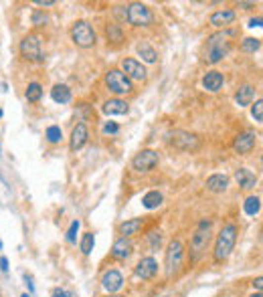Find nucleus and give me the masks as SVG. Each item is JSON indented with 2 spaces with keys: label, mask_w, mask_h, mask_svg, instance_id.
I'll list each match as a JSON object with an SVG mask.
<instances>
[{
  "label": "nucleus",
  "mask_w": 263,
  "mask_h": 297,
  "mask_svg": "<svg viewBox=\"0 0 263 297\" xmlns=\"http://www.w3.org/2000/svg\"><path fill=\"white\" fill-rule=\"evenodd\" d=\"M245 212L247 215H251V217H255L257 212H259V208H261V202H259V198L257 196H249L247 200H245Z\"/></svg>",
  "instance_id": "obj_30"
},
{
  "label": "nucleus",
  "mask_w": 263,
  "mask_h": 297,
  "mask_svg": "<svg viewBox=\"0 0 263 297\" xmlns=\"http://www.w3.org/2000/svg\"><path fill=\"white\" fill-rule=\"evenodd\" d=\"M227 186H229V178L223 174H213L207 178V188L211 192H225Z\"/></svg>",
  "instance_id": "obj_21"
},
{
  "label": "nucleus",
  "mask_w": 263,
  "mask_h": 297,
  "mask_svg": "<svg viewBox=\"0 0 263 297\" xmlns=\"http://www.w3.org/2000/svg\"><path fill=\"white\" fill-rule=\"evenodd\" d=\"M223 83H225V77L223 73H219V71H209L205 77H203V87L211 93H217L219 89L223 87Z\"/></svg>",
  "instance_id": "obj_18"
},
{
  "label": "nucleus",
  "mask_w": 263,
  "mask_h": 297,
  "mask_svg": "<svg viewBox=\"0 0 263 297\" xmlns=\"http://www.w3.org/2000/svg\"><path fill=\"white\" fill-rule=\"evenodd\" d=\"M148 241H150V247L152 249H158L160 247V243H162V232L158 230H154V232H150V235H148Z\"/></svg>",
  "instance_id": "obj_36"
},
{
  "label": "nucleus",
  "mask_w": 263,
  "mask_h": 297,
  "mask_svg": "<svg viewBox=\"0 0 263 297\" xmlns=\"http://www.w3.org/2000/svg\"><path fill=\"white\" fill-rule=\"evenodd\" d=\"M235 10H229V8H225V10H217V12H213L211 14V25L213 27H217V29H223V27H229V25H233L235 23Z\"/></svg>",
  "instance_id": "obj_16"
},
{
  "label": "nucleus",
  "mask_w": 263,
  "mask_h": 297,
  "mask_svg": "<svg viewBox=\"0 0 263 297\" xmlns=\"http://www.w3.org/2000/svg\"><path fill=\"white\" fill-rule=\"evenodd\" d=\"M126 20L132 27H150L154 23V14L142 2H132L126 8Z\"/></svg>",
  "instance_id": "obj_5"
},
{
  "label": "nucleus",
  "mask_w": 263,
  "mask_h": 297,
  "mask_svg": "<svg viewBox=\"0 0 263 297\" xmlns=\"http://www.w3.org/2000/svg\"><path fill=\"white\" fill-rule=\"evenodd\" d=\"M35 4H37V6H53L55 0H37Z\"/></svg>",
  "instance_id": "obj_39"
},
{
  "label": "nucleus",
  "mask_w": 263,
  "mask_h": 297,
  "mask_svg": "<svg viewBox=\"0 0 263 297\" xmlns=\"http://www.w3.org/2000/svg\"><path fill=\"white\" fill-rule=\"evenodd\" d=\"M166 138L170 146H174L176 150H182V152H196L201 148V140L184 130H172L166 134Z\"/></svg>",
  "instance_id": "obj_4"
},
{
  "label": "nucleus",
  "mask_w": 263,
  "mask_h": 297,
  "mask_svg": "<svg viewBox=\"0 0 263 297\" xmlns=\"http://www.w3.org/2000/svg\"><path fill=\"white\" fill-rule=\"evenodd\" d=\"M25 281H27L29 289H31V291H35V285H33V281H31V277H29V275H25Z\"/></svg>",
  "instance_id": "obj_43"
},
{
  "label": "nucleus",
  "mask_w": 263,
  "mask_h": 297,
  "mask_svg": "<svg viewBox=\"0 0 263 297\" xmlns=\"http://www.w3.org/2000/svg\"><path fill=\"white\" fill-rule=\"evenodd\" d=\"M122 73L132 81H144L146 79V69H144V65L142 63H138L136 59H124L122 61Z\"/></svg>",
  "instance_id": "obj_11"
},
{
  "label": "nucleus",
  "mask_w": 263,
  "mask_h": 297,
  "mask_svg": "<svg viewBox=\"0 0 263 297\" xmlns=\"http://www.w3.org/2000/svg\"><path fill=\"white\" fill-rule=\"evenodd\" d=\"M142 204H144V208H148V210H152V208H158V206L162 204V194L158 192V190H150L148 194H144V198H142Z\"/></svg>",
  "instance_id": "obj_25"
},
{
  "label": "nucleus",
  "mask_w": 263,
  "mask_h": 297,
  "mask_svg": "<svg viewBox=\"0 0 263 297\" xmlns=\"http://www.w3.org/2000/svg\"><path fill=\"white\" fill-rule=\"evenodd\" d=\"M101 110H103L105 115H126V113L130 111V105H128L124 99L114 97V99H107V101L103 103Z\"/></svg>",
  "instance_id": "obj_17"
},
{
  "label": "nucleus",
  "mask_w": 263,
  "mask_h": 297,
  "mask_svg": "<svg viewBox=\"0 0 263 297\" xmlns=\"http://www.w3.org/2000/svg\"><path fill=\"white\" fill-rule=\"evenodd\" d=\"M235 180L239 182L241 188H255V184H257V176L247 168H237L235 170Z\"/></svg>",
  "instance_id": "obj_20"
},
{
  "label": "nucleus",
  "mask_w": 263,
  "mask_h": 297,
  "mask_svg": "<svg viewBox=\"0 0 263 297\" xmlns=\"http://www.w3.org/2000/svg\"><path fill=\"white\" fill-rule=\"evenodd\" d=\"M235 243H237V224L229 223L221 228L217 237V243H215V251H213V259L215 263H223L229 259V255L233 253L235 249Z\"/></svg>",
  "instance_id": "obj_2"
},
{
  "label": "nucleus",
  "mask_w": 263,
  "mask_h": 297,
  "mask_svg": "<svg viewBox=\"0 0 263 297\" xmlns=\"http://www.w3.org/2000/svg\"><path fill=\"white\" fill-rule=\"evenodd\" d=\"M0 249H2V241H0Z\"/></svg>",
  "instance_id": "obj_48"
},
{
  "label": "nucleus",
  "mask_w": 263,
  "mask_h": 297,
  "mask_svg": "<svg viewBox=\"0 0 263 297\" xmlns=\"http://www.w3.org/2000/svg\"><path fill=\"white\" fill-rule=\"evenodd\" d=\"M51 97L57 103H69L71 101V89L67 87V85H55V87L51 89Z\"/></svg>",
  "instance_id": "obj_24"
},
{
  "label": "nucleus",
  "mask_w": 263,
  "mask_h": 297,
  "mask_svg": "<svg viewBox=\"0 0 263 297\" xmlns=\"http://www.w3.org/2000/svg\"><path fill=\"white\" fill-rule=\"evenodd\" d=\"M101 132H103V134H107V136H114V134H118V132H120V125H118L116 121H105V123H103V127H101Z\"/></svg>",
  "instance_id": "obj_35"
},
{
  "label": "nucleus",
  "mask_w": 263,
  "mask_h": 297,
  "mask_svg": "<svg viewBox=\"0 0 263 297\" xmlns=\"http://www.w3.org/2000/svg\"><path fill=\"white\" fill-rule=\"evenodd\" d=\"M253 99H255V89L251 85H243V87H239V91L235 93V101L239 105H251Z\"/></svg>",
  "instance_id": "obj_23"
},
{
  "label": "nucleus",
  "mask_w": 263,
  "mask_h": 297,
  "mask_svg": "<svg viewBox=\"0 0 263 297\" xmlns=\"http://www.w3.org/2000/svg\"><path fill=\"white\" fill-rule=\"evenodd\" d=\"M229 35L231 33H217V35H211L209 40H207V63H219L223 61L229 51H231V40H229Z\"/></svg>",
  "instance_id": "obj_3"
},
{
  "label": "nucleus",
  "mask_w": 263,
  "mask_h": 297,
  "mask_svg": "<svg viewBox=\"0 0 263 297\" xmlns=\"http://www.w3.org/2000/svg\"><path fill=\"white\" fill-rule=\"evenodd\" d=\"M0 269H2L4 273L8 271V259L6 257H0Z\"/></svg>",
  "instance_id": "obj_40"
},
{
  "label": "nucleus",
  "mask_w": 263,
  "mask_h": 297,
  "mask_svg": "<svg viewBox=\"0 0 263 297\" xmlns=\"http://www.w3.org/2000/svg\"><path fill=\"white\" fill-rule=\"evenodd\" d=\"M132 251H134L132 243L122 237V239H118V241L114 243V247H112V257H114V259H120V261H126L130 255H132Z\"/></svg>",
  "instance_id": "obj_19"
},
{
  "label": "nucleus",
  "mask_w": 263,
  "mask_h": 297,
  "mask_svg": "<svg viewBox=\"0 0 263 297\" xmlns=\"http://www.w3.org/2000/svg\"><path fill=\"white\" fill-rule=\"evenodd\" d=\"M23 297H31V295H27V293H25V295H23Z\"/></svg>",
  "instance_id": "obj_46"
},
{
  "label": "nucleus",
  "mask_w": 263,
  "mask_h": 297,
  "mask_svg": "<svg viewBox=\"0 0 263 297\" xmlns=\"http://www.w3.org/2000/svg\"><path fill=\"white\" fill-rule=\"evenodd\" d=\"M0 117H2V110H0Z\"/></svg>",
  "instance_id": "obj_47"
},
{
  "label": "nucleus",
  "mask_w": 263,
  "mask_h": 297,
  "mask_svg": "<svg viewBox=\"0 0 263 297\" xmlns=\"http://www.w3.org/2000/svg\"><path fill=\"white\" fill-rule=\"evenodd\" d=\"M95 247V237H93V232H85L83 239H81V253L83 255H89Z\"/></svg>",
  "instance_id": "obj_29"
},
{
  "label": "nucleus",
  "mask_w": 263,
  "mask_h": 297,
  "mask_svg": "<svg viewBox=\"0 0 263 297\" xmlns=\"http://www.w3.org/2000/svg\"><path fill=\"white\" fill-rule=\"evenodd\" d=\"M25 95H27V99H29L31 103H37V101L43 97V87H41L39 83H29Z\"/></svg>",
  "instance_id": "obj_27"
},
{
  "label": "nucleus",
  "mask_w": 263,
  "mask_h": 297,
  "mask_svg": "<svg viewBox=\"0 0 263 297\" xmlns=\"http://www.w3.org/2000/svg\"><path fill=\"white\" fill-rule=\"evenodd\" d=\"M134 271H136V275L140 279H152L158 273V263L152 257H144V259H140V263L136 265Z\"/></svg>",
  "instance_id": "obj_15"
},
{
  "label": "nucleus",
  "mask_w": 263,
  "mask_h": 297,
  "mask_svg": "<svg viewBox=\"0 0 263 297\" xmlns=\"http://www.w3.org/2000/svg\"><path fill=\"white\" fill-rule=\"evenodd\" d=\"M251 113H253V117H255V121H259V123L263 121V101H261V99H257V101H255Z\"/></svg>",
  "instance_id": "obj_34"
},
{
  "label": "nucleus",
  "mask_w": 263,
  "mask_h": 297,
  "mask_svg": "<svg viewBox=\"0 0 263 297\" xmlns=\"http://www.w3.org/2000/svg\"><path fill=\"white\" fill-rule=\"evenodd\" d=\"M87 138H89V132H87V125L85 123H77L71 132V142H69V148L71 152H77L87 144Z\"/></svg>",
  "instance_id": "obj_14"
},
{
  "label": "nucleus",
  "mask_w": 263,
  "mask_h": 297,
  "mask_svg": "<svg viewBox=\"0 0 263 297\" xmlns=\"http://www.w3.org/2000/svg\"><path fill=\"white\" fill-rule=\"evenodd\" d=\"M138 55H140L146 63H156V59H158L156 49H154V47H150L148 42H140V45H138Z\"/></svg>",
  "instance_id": "obj_26"
},
{
  "label": "nucleus",
  "mask_w": 263,
  "mask_h": 297,
  "mask_svg": "<svg viewBox=\"0 0 263 297\" xmlns=\"http://www.w3.org/2000/svg\"><path fill=\"white\" fill-rule=\"evenodd\" d=\"M105 85L107 89L116 93V95H126V93H132V81L120 71V69H112L105 73Z\"/></svg>",
  "instance_id": "obj_8"
},
{
  "label": "nucleus",
  "mask_w": 263,
  "mask_h": 297,
  "mask_svg": "<svg viewBox=\"0 0 263 297\" xmlns=\"http://www.w3.org/2000/svg\"><path fill=\"white\" fill-rule=\"evenodd\" d=\"M20 55H23L27 61H41L43 59V47H41V37L31 33L27 35L23 40H20Z\"/></svg>",
  "instance_id": "obj_9"
},
{
  "label": "nucleus",
  "mask_w": 263,
  "mask_h": 297,
  "mask_svg": "<svg viewBox=\"0 0 263 297\" xmlns=\"http://www.w3.org/2000/svg\"><path fill=\"white\" fill-rule=\"evenodd\" d=\"M107 297H120V295H107Z\"/></svg>",
  "instance_id": "obj_45"
},
{
  "label": "nucleus",
  "mask_w": 263,
  "mask_h": 297,
  "mask_svg": "<svg viewBox=\"0 0 263 297\" xmlns=\"http://www.w3.org/2000/svg\"><path fill=\"white\" fill-rule=\"evenodd\" d=\"M211 237H213V223L209 219H203L190 237V247H188L190 263H196L205 255V251L209 249Z\"/></svg>",
  "instance_id": "obj_1"
},
{
  "label": "nucleus",
  "mask_w": 263,
  "mask_h": 297,
  "mask_svg": "<svg viewBox=\"0 0 263 297\" xmlns=\"http://www.w3.org/2000/svg\"><path fill=\"white\" fill-rule=\"evenodd\" d=\"M47 23H49V18H47L45 12H41V10H35V12H33V25H35V27H45Z\"/></svg>",
  "instance_id": "obj_33"
},
{
  "label": "nucleus",
  "mask_w": 263,
  "mask_h": 297,
  "mask_svg": "<svg viewBox=\"0 0 263 297\" xmlns=\"http://www.w3.org/2000/svg\"><path fill=\"white\" fill-rule=\"evenodd\" d=\"M259 47H261V40L253 38V37H247V38H243V42H241V51L243 53H257Z\"/></svg>",
  "instance_id": "obj_28"
},
{
  "label": "nucleus",
  "mask_w": 263,
  "mask_h": 297,
  "mask_svg": "<svg viewBox=\"0 0 263 297\" xmlns=\"http://www.w3.org/2000/svg\"><path fill=\"white\" fill-rule=\"evenodd\" d=\"M182 259H184V247H182V243L180 241H170V245L166 249V261H164L168 277H174V275L180 271Z\"/></svg>",
  "instance_id": "obj_7"
},
{
  "label": "nucleus",
  "mask_w": 263,
  "mask_h": 297,
  "mask_svg": "<svg viewBox=\"0 0 263 297\" xmlns=\"http://www.w3.org/2000/svg\"><path fill=\"white\" fill-rule=\"evenodd\" d=\"M249 27H261V16H257V18H251V23H249Z\"/></svg>",
  "instance_id": "obj_42"
},
{
  "label": "nucleus",
  "mask_w": 263,
  "mask_h": 297,
  "mask_svg": "<svg viewBox=\"0 0 263 297\" xmlns=\"http://www.w3.org/2000/svg\"><path fill=\"white\" fill-rule=\"evenodd\" d=\"M61 138H63V132H61L59 125H49V127H47V140H49L51 144L61 142Z\"/></svg>",
  "instance_id": "obj_32"
},
{
  "label": "nucleus",
  "mask_w": 263,
  "mask_h": 297,
  "mask_svg": "<svg viewBox=\"0 0 263 297\" xmlns=\"http://www.w3.org/2000/svg\"><path fill=\"white\" fill-rule=\"evenodd\" d=\"M253 287H255L257 291H261V287H263V277H257V279L253 281Z\"/></svg>",
  "instance_id": "obj_41"
},
{
  "label": "nucleus",
  "mask_w": 263,
  "mask_h": 297,
  "mask_svg": "<svg viewBox=\"0 0 263 297\" xmlns=\"http://www.w3.org/2000/svg\"><path fill=\"white\" fill-rule=\"evenodd\" d=\"M51 297H71V291H67V289H61V287H57V289H53Z\"/></svg>",
  "instance_id": "obj_38"
},
{
  "label": "nucleus",
  "mask_w": 263,
  "mask_h": 297,
  "mask_svg": "<svg viewBox=\"0 0 263 297\" xmlns=\"http://www.w3.org/2000/svg\"><path fill=\"white\" fill-rule=\"evenodd\" d=\"M255 142H257V136L255 132H243V134H239L233 142V150L237 154H249L253 148H255Z\"/></svg>",
  "instance_id": "obj_12"
},
{
  "label": "nucleus",
  "mask_w": 263,
  "mask_h": 297,
  "mask_svg": "<svg viewBox=\"0 0 263 297\" xmlns=\"http://www.w3.org/2000/svg\"><path fill=\"white\" fill-rule=\"evenodd\" d=\"M251 297H261V293H255V295H251Z\"/></svg>",
  "instance_id": "obj_44"
},
{
  "label": "nucleus",
  "mask_w": 263,
  "mask_h": 297,
  "mask_svg": "<svg viewBox=\"0 0 263 297\" xmlns=\"http://www.w3.org/2000/svg\"><path fill=\"white\" fill-rule=\"evenodd\" d=\"M122 285H124V277H122V273L116 271V269L107 271L103 277H101V287H103L107 293H116V291H120Z\"/></svg>",
  "instance_id": "obj_13"
},
{
  "label": "nucleus",
  "mask_w": 263,
  "mask_h": 297,
  "mask_svg": "<svg viewBox=\"0 0 263 297\" xmlns=\"http://www.w3.org/2000/svg\"><path fill=\"white\" fill-rule=\"evenodd\" d=\"M105 35H107L109 40H114V42L124 40V33H122V29H120V25H109V27L105 29Z\"/></svg>",
  "instance_id": "obj_31"
},
{
  "label": "nucleus",
  "mask_w": 263,
  "mask_h": 297,
  "mask_svg": "<svg viewBox=\"0 0 263 297\" xmlns=\"http://www.w3.org/2000/svg\"><path fill=\"white\" fill-rule=\"evenodd\" d=\"M79 226H81V223H79V221H73V223H71V226H69V230H67V241H69V243H75Z\"/></svg>",
  "instance_id": "obj_37"
},
{
  "label": "nucleus",
  "mask_w": 263,
  "mask_h": 297,
  "mask_svg": "<svg viewBox=\"0 0 263 297\" xmlns=\"http://www.w3.org/2000/svg\"><path fill=\"white\" fill-rule=\"evenodd\" d=\"M142 219H132V221H126V223H122L120 224V235L124 237V239H128V237H134V235H138L140 232V228H142Z\"/></svg>",
  "instance_id": "obj_22"
},
{
  "label": "nucleus",
  "mask_w": 263,
  "mask_h": 297,
  "mask_svg": "<svg viewBox=\"0 0 263 297\" xmlns=\"http://www.w3.org/2000/svg\"><path fill=\"white\" fill-rule=\"evenodd\" d=\"M71 38H73L75 45L81 47V49H89V47H93V45H95V40H97L93 27L87 23V20H77V23L73 25V29H71Z\"/></svg>",
  "instance_id": "obj_6"
},
{
  "label": "nucleus",
  "mask_w": 263,
  "mask_h": 297,
  "mask_svg": "<svg viewBox=\"0 0 263 297\" xmlns=\"http://www.w3.org/2000/svg\"><path fill=\"white\" fill-rule=\"evenodd\" d=\"M158 152L154 150H142L134 156L132 160V166H134L136 172H150V170H154L158 166Z\"/></svg>",
  "instance_id": "obj_10"
}]
</instances>
